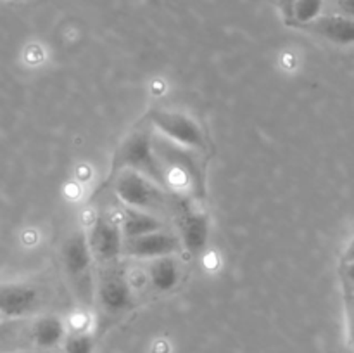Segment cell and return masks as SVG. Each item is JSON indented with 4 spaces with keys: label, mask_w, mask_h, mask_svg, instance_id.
Wrapping results in <instances>:
<instances>
[{
    "label": "cell",
    "mask_w": 354,
    "mask_h": 353,
    "mask_svg": "<svg viewBox=\"0 0 354 353\" xmlns=\"http://www.w3.org/2000/svg\"><path fill=\"white\" fill-rule=\"evenodd\" d=\"M337 14L354 17V0H337Z\"/></svg>",
    "instance_id": "cell-19"
},
{
    "label": "cell",
    "mask_w": 354,
    "mask_h": 353,
    "mask_svg": "<svg viewBox=\"0 0 354 353\" xmlns=\"http://www.w3.org/2000/svg\"><path fill=\"white\" fill-rule=\"evenodd\" d=\"M322 9H324V0H292L289 7L294 21L299 26L311 23L318 16H322Z\"/></svg>",
    "instance_id": "cell-14"
},
{
    "label": "cell",
    "mask_w": 354,
    "mask_h": 353,
    "mask_svg": "<svg viewBox=\"0 0 354 353\" xmlns=\"http://www.w3.org/2000/svg\"><path fill=\"white\" fill-rule=\"evenodd\" d=\"M290 2V0H287V3H289Z\"/></svg>",
    "instance_id": "cell-22"
},
{
    "label": "cell",
    "mask_w": 354,
    "mask_h": 353,
    "mask_svg": "<svg viewBox=\"0 0 354 353\" xmlns=\"http://www.w3.org/2000/svg\"><path fill=\"white\" fill-rule=\"evenodd\" d=\"M92 262L88 239L80 232H73L62 244V263L76 293L88 303L92 298Z\"/></svg>",
    "instance_id": "cell-3"
},
{
    "label": "cell",
    "mask_w": 354,
    "mask_h": 353,
    "mask_svg": "<svg viewBox=\"0 0 354 353\" xmlns=\"http://www.w3.org/2000/svg\"><path fill=\"white\" fill-rule=\"evenodd\" d=\"M349 262H354V235L351 241L348 242V246H346L344 253H342V263H349Z\"/></svg>",
    "instance_id": "cell-20"
},
{
    "label": "cell",
    "mask_w": 354,
    "mask_h": 353,
    "mask_svg": "<svg viewBox=\"0 0 354 353\" xmlns=\"http://www.w3.org/2000/svg\"><path fill=\"white\" fill-rule=\"evenodd\" d=\"M303 28L332 44L354 45V17L342 16V14L318 16L311 23L303 24Z\"/></svg>",
    "instance_id": "cell-10"
},
{
    "label": "cell",
    "mask_w": 354,
    "mask_h": 353,
    "mask_svg": "<svg viewBox=\"0 0 354 353\" xmlns=\"http://www.w3.org/2000/svg\"><path fill=\"white\" fill-rule=\"evenodd\" d=\"M180 241L176 235L169 232H151V234L138 235V237L127 239L123 242L121 255L135 256V258H161L178 251Z\"/></svg>",
    "instance_id": "cell-8"
},
{
    "label": "cell",
    "mask_w": 354,
    "mask_h": 353,
    "mask_svg": "<svg viewBox=\"0 0 354 353\" xmlns=\"http://www.w3.org/2000/svg\"><path fill=\"white\" fill-rule=\"evenodd\" d=\"M66 329L64 324L55 315H41L31 324L30 338L35 346L41 350H48L57 346L64 339Z\"/></svg>",
    "instance_id": "cell-11"
},
{
    "label": "cell",
    "mask_w": 354,
    "mask_h": 353,
    "mask_svg": "<svg viewBox=\"0 0 354 353\" xmlns=\"http://www.w3.org/2000/svg\"><path fill=\"white\" fill-rule=\"evenodd\" d=\"M116 166H121V170H133L158 185H166L165 168L152 149L151 135L144 130L133 132L124 138L118 151Z\"/></svg>",
    "instance_id": "cell-2"
},
{
    "label": "cell",
    "mask_w": 354,
    "mask_h": 353,
    "mask_svg": "<svg viewBox=\"0 0 354 353\" xmlns=\"http://www.w3.org/2000/svg\"><path fill=\"white\" fill-rule=\"evenodd\" d=\"M100 307L107 314H121L131 305V289L123 270L111 265L104 266L99 279V289H97Z\"/></svg>",
    "instance_id": "cell-6"
},
{
    "label": "cell",
    "mask_w": 354,
    "mask_h": 353,
    "mask_svg": "<svg viewBox=\"0 0 354 353\" xmlns=\"http://www.w3.org/2000/svg\"><path fill=\"white\" fill-rule=\"evenodd\" d=\"M41 305V293L35 286L21 282L0 284V318L21 320L35 314Z\"/></svg>",
    "instance_id": "cell-5"
},
{
    "label": "cell",
    "mask_w": 354,
    "mask_h": 353,
    "mask_svg": "<svg viewBox=\"0 0 354 353\" xmlns=\"http://www.w3.org/2000/svg\"><path fill=\"white\" fill-rule=\"evenodd\" d=\"M178 230L182 244L187 251L192 255H199L204 251L207 244V235H209V224L207 217L203 211L192 210L185 206L178 215Z\"/></svg>",
    "instance_id": "cell-9"
},
{
    "label": "cell",
    "mask_w": 354,
    "mask_h": 353,
    "mask_svg": "<svg viewBox=\"0 0 354 353\" xmlns=\"http://www.w3.org/2000/svg\"><path fill=\"white\" fill-rule=\"evenodd\" d=\"M342 279L351 296H354V262L342 263Z\"/></svg>",
    "instance_id": "cell-17"
},
{
    "label": "cell",
    "mask_w": 354,
    "mask_h": 353,
    "mask_svg": "<svg viewBox=\"0 0 354 353\" xmlns=\"http://www.w3.org/2000/svg\"><path fill=\"white\" fill-rule=\"evenodd\" d=\"M149 277L156 289L169 291L178 282V265L171 256H161L154 258L149 269Z\"/></svg>",
    "instance_id": "cell-13"
},
{
    "label": "cell",
    "mask_w": 354,
    "mask_h": 353,
    "mask_svg": "<svg viewBox=\"0 0 354 353\" xmlns=\"http://www.w3.org/2000/svg\"><path fill=\"white\" fill-rule=\"evenodd\" d=\"M348 336H349V345L354 353V301H351L348 307Z\"/></svg>",
    "instance_id": "cell-18"
},
{
    "label": "cell",
    "mask_w": 354,
    "mask_h": 353,
    "mask_svg": "<svg viewBox=\"0 0 354 353\" xmlns=\"http://www.w3.org/2000/svg\"><path fill=\"white\" fill-rule=\"evenodd\" d=\"M290 2H292V0H290ZM290 2H289V7H290Z\"/></svg>",
    "instance_id": "cell-21"
},
{
    "label": "cell",
    "mask_w": 354,
    "mask_h": 353,
    "mask_svg": "<svg viewBox=\"0 0 354 353\" xmlns=\"http://www.w3.org/2000/svg\"><path fill=\"white\" fill-rule=\"evenodd\" d=\"M151 121L162 135L183 147L204 149L206 137L204 132L190 116L175 111H154L151 113Z\"/></svg>",
    "instance_id": "cell-4"
},
{
    "label": "cell",
    "mask_w": 354,
    "mask_h": 353,
    "mask_svg": "<svg viewBox=\"0 0 354 353\" xmlns=\"http://www.w3.org/2000/svg\"><path fill=\"white\" fill-rule=\"evenodd\" d=\"M93 348H95V339L86 331L73 332L64 343V353H93Z\"/></svg>",
    "instance_id": "cell-15"
},
{
    "label": "cell",
    "mask_w": 354,
    "mask_h": 353,
    "mask_svg": "<svg viewBox=\"0 0 354 353\" xmlns=\"http://www.w3.org/2000/svg\"><path fill=\"white\" fill-rule=\"evenodd\" d=\"M158 230H162V221L156 215L137 210V208H124L123 217H121V234L124 237H138V235H145Z\"/></svg>",
    "instance_id": "cell-12"
},
{
    "label": "cell",
    "mask_w": 354,
    "mask_h": 353,
    "mask_svg": "<svg viewBox=\"0 0 354 353\" xmlns=\"http://www.w3.org/2000/svg\"><path fill=\"white\" fill-rule=\"evenodd\" d=\"M114 190L127 206L137 208V210L147 211L152 215H166L173 206L161 185L133 170H121L120 176L114 183Z\"/></svg>",
    "instance_id": "cell-1"
},
{
    "label": "cell",
    "mask_w": 354,
    "mask_h": 353,
    "mask_svg": "<svg viewBox=\"0 0 354 353\" xmlns=\"http://www.w3.org/2000/svg\"><path fill=\"white\" fill-rule=\"evenodd\" d=\"M86 239H88L93 260L104 265L116 262L123 249V234L120 232V227L106 217H99L93 221L92 230H90V235H86Z\"/></svg>",
    "instance_id": "cell-7"
},
{
    "label": "cell",
    "mask_w": 354,
    "mask_h": 353,
    "mask_svg": "<svg viewBox=\"0 0 354 353\" xmlns=\"http://www.w3.org/2000/svg\"><path fill=\"white\" fill-rule=\"evenodd\" d=\"M19 325V320H6V318H0V350L9 345L12 339H16Z\"/></svg>",
    "instance_id": "cell-16"
}]
</instances>
